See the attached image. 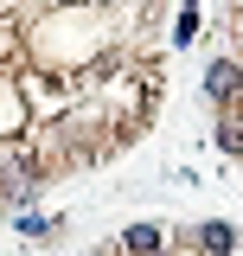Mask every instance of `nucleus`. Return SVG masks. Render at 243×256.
<instances>
[{"instance_id":"nucleus-4","label":"nucleus","mask_w":243,"mask_h":256,"mask_svg":"<svg viewBox=\"0 0 243 256\" xmlns=\"http://www.w3.org/2000/svg\"><path fill=\"white\" fill-rule=\"evenodd\" d=\"M218 141H224V148H230V154H243V128H224V134H218Z\"/></svg>"},{"instance_id":"nucleus-5","label":"nucleus","mask_w":243,"mask_h":256,"mask_svg":"<svg viewBox=\"0 0 243 256\" xmlns=\"http://www.w3.org/2000/svg\"><path fill=\"white\" fill-rule=\"evenodd\" d=\"M237 20H243V0H237Z\"/></svg>"},{"instance_id":"nucleus-3","label":"nucleus","mask_w":243,"mask_h":256,"mask_svg":"<svg viewBox=\"0 0 243 256\" xmlns=\"http://www.w3.org/2000/svg\"><path fill=\"white\" fill-rule=\"evenodd\" d=\"M154 244H160V230H154V224H134V230H128V250H154Z\"/></svg>"},{"instance_id":"nucleus-1","label":"nucleus","mask_w":243,"mask_h":256,"mask_svg":"<svg viewBox=\"0 0 243 256\" xmlns=\"http://www.w3.org/2000/svg\"><path fill=\"white\" fill-rule=\"evenodd\" d=\"M198 244H205V250H212V256H230V244H237V230H230V224H198Z\"/></svg>"},{"instance_id":"nucleus-2","label":"nucleus","mask_w":243,"mask_h":256,"mask_svg":"<svg viewBox=\"0 0 243 256\" xmlns=\"http://www.w3.org/2000/svg\"><path fill=\"white\" fill-rule=\"evenodd\" d=\"M205 90H212L218 102H224V96L237 90V64H212V77H205Z\"/></svg>"}]
</instances>
